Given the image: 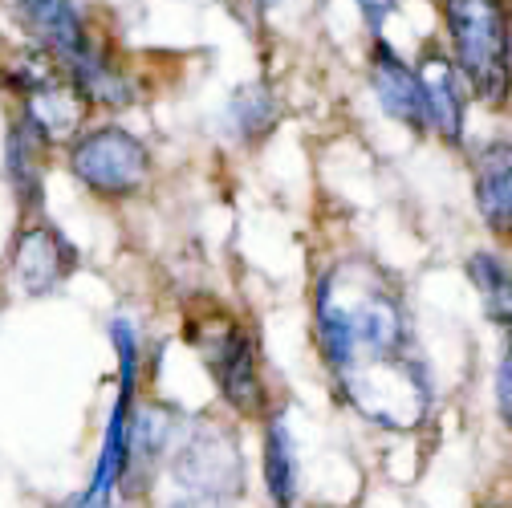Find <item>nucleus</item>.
Wrapping results in <instances>:
<instances>
[{
  "mask_svg": "<svg viewBox=\"0 0 512 508\" xmlns=\"http://www.w3.org/2000/svg\"><path fill=\"white\" fill-rule=\"evenodd\" d=\"M183 334H187L191 350H196V358L204 362V370L212 374L216 395L240 419H256L269 411L261 350H256V338L248 334V326L232 309H220V305L191 309L183 322Z\"/></svg>",
  "mask_w": 512,
  "mask_h": 508,
  "instance_id": "5",
  "label": "nucleus"
},
{
  "mask_svg": "<svg viewBox=\"0 0 512 508\" xmlns=\"http://www.w3.org/2000/svg\"><path fill=\"white\" fill-rule=\"evenodd\" d=\"M464 273L480 297V309L488 322L500 330H512V269H508V261L492 248H476L464 261Z\"/></svg>",
  "mask_w": 512,
  "mask_h": 508,
  "instance_id": "13",
  "label": "nucleus"
},
{
  "mask_svg": "<svg viewBox=\"0 0 512 508\" xmlns=\"http://www.w3.org/2000/svg\"><path fill=\"white\" fill-rule=\"evenodd\" d=\"M13 13L21 29L33 37V49H41L70 78V86L86 98V106L122 110L135 102L131 78L122 74V66L110 53L98 49L74 0H13Z\"/></svg>",
  "mask_w": 512,
  "mask_h": 508,
  "instance_id": "2",
  "label": "nucleus"
},
{
  "mask_svg": "<svg viewBox=\"0 0 512 508\" xmlns=\"http://www.w3.org/2000/svg\"><path fill=\"white\" fill-rule=\"evenodd\" d=\"M179 407H167V403H135V415H131V427H126V460H122V480H118V492L131 500L139 492L151 488L159 464H167V452L179 435Z\"/></svg>",
  "mask_w": 512,
  "mask_h": 508,
  "instance_id": "8",
  "label": "nucleus"
},
{
  "mask_svg": "<svg viewBox=\"0 0 512 508\" xmlns=\"http://www.w3.org/2000/svg\"><path fill=\"white\" fill-rule=\"evenodd\" d=\"M452 61L476 102H512V0H439Z\"/></svg>",
  "mask_w": 512,
  "mask_h": 508,
  "instance_id": "3",
  "label": "nucleus"
},
{
  "mask_svg": "<svg viewBox=\"0 0 512 508\" xmlns=\"http://www.w3.org/2000/svg\"><path fill=\"white\" fill-rule=\"evenodd\" d=\"M354 9H358V17L366 21V29L378 37L382 25H387V17L399 9V0H354Z\"/></svg>",
  "mask_w": 512,
  "mask_h": 508,
  "instance_id": "17",
  "label": "nucleus"
},
{
  "mask_svg": "<svg viewBox=\"0 0 512 508\" xmlns=\"http://www.w3.org/2000/svg\"><path fill=\"white\" fill-rule=\"evenodd\" d=\"M167 476L179 488L171 508H236L244 496V452L220 419L183 415L167 452Z\"/></svg>",
  "mask_w": 512,
  "mask_h": 508,
  "instance_id": "4",
  "label": "nucleus"
},
{
  "mask_svg": "<svg viewBox=\"0 0 512 508\" xmlns=\"http://www.w3.org/2000/svg\"><path fill=\"white\" fill-rule=\"evenodd\" d=\"M228 126L240 143H261L273 126H277V102L269 94V86L248 82L240 90H232L228 98Z\"/></svg>",
  "mask_w": 512,
  "mask_h": 508,
  "instance_id": "15",
  "label": "nucleus"
},
{
  "mask_svg": "<svg viewBox=\"0 0 512 508\" xmlns=\"http://www.w3.org/2000/svg\"><path fill=\"white\" fill-rule=\"evenodd\" d=\"M9 269H13V281H17L21 293L45 297V293H57L61 285L74 277V269H78V248H74L66 236H61L49 220H29V224L17 232Z\"/></svg>",
  "mask_w": 512,
  "mask_h": 508,
  "instance_id": "7",
  "label": "nucleus"
},
{
  "mask_svg": "<svg viewBox=\"0 0 512 508\" xmlns=\"http://www.w3.org/2000/svg\"><path fill=\"white\" fill-rule=\"evenodd\" d=\"M366 70H370V90H374L382 114H387L391 122H399V126H407V131H415V135H427L423 90H419V78H415L411 61L395 45L374 37Z\"/></svg>",
  "mask_w": 512,
  "mask_h": 508,
  "instance_id": "10",
  "label": "nucleus"
},
{
  "mask_svg": "<svg viewBox=\"0 0 512 508\" xmlns=\"http://www.w3.org/2000/svg\"><path fill=\"white\" fill-rule=\"evenodd\" d=\"M313 338L338 399L374 427L415 431L435 407L399 277L366 252H346L313 285Z\"/></svg>",
  "mask_w": 512,
  "mask_h": 508,
  "instance_id": "1",
  "label": "nucleus"
},
{
  "mask_svg": "<svg viewBox=\"0 0 512 508\" xmlns=\"http://www.w3.org/2000/svg\"><path fill=\"white\" fill-rule=\"evenodd\" d=\"M476 208L500 240H512V139L488 143L472 155Z\"/></svg>",
  "mask_w": 512,
  "mask_h": 508,
  "instance_id": "12",
  "label": "nucleus"
},
{
  "mask_svg": "<svg viewBox=\"0 0 512 508\" xmlns=\"http://www.w3.org/2000/svg\"><path fill=\"white\" fill-rule=\"evenodd\" d=\"M70 171L86 192L102 200H126L151 179V147L126 126H90L70 143Z\"/></svg>",
  "mask_w": 512,
  "mask_h": 508,
  "instance_id": "6",
  "label": "nucleus"
},
{
  "mask_svg": "<svg viewBox=\"0 0 512 508\" xmlns=\"http://www.w3.org/2000/svg\"><path fill=\"white\" fill-rule=\"evenodd\" d=\"M57 508H122V504H118V496L114 500H94V496L82 492V496H70L66 504H57Z\"/></svg>",
  "mask_w": 512,
  "mask_h": 508,
  "instance_id": "18",
  "label": "nucleus"
},
{
  "mask_svg": "<svg viewBox=\"0 0 512 508\" xmlns=\"http://www.w3.org/2000/svg\"><path fill=\"white\" fill-rule=\"evenodd\" d=\"M265 488L277 508H297L301 456H297V439H293L285 415L269 419V427H265Z\"/></svg>",
  "mask_w": 512,
  "mask_h": 508,
  "instance_id": "14",
  "label": "nucleus"
},
{
  "mask_svg": "<svg viewBox=\"0 0 512 508\" xmlns=\"http://www.w3.org/2000/svg\"><path fill=\"white\" fill-rule=\"evenodd\" d=\"M488 508H512V500H500V504H488Z\"/></svg>",
  "mask_w": 512,
  "mask_h": 508,
  "instance_id": "19",
  "label": "nucleus"
},
{
  "mask_svg": "<svg viewBox=\"0 0 512 508\" xmlns=\"http://www.w3.org/2000/svg\"><path fill=\"white\" fill-rule=\"evenodd\" d=\"M5 167H9V187L25 220H41L45 208V167H49V143L33 131V126L17 114L9 122L5 139Z\"/></svg>",
  "mask_w": 512,
  "mask_h": 508,
  "instance_id": "11",
  "label": "nucleus"
},
{
  "mask_svg": "<svg viewBox=\"0 0 512 508\" xmlns=\"http://www.w3.org/2000/svg\"><path fill=\"white\" fill-rule=\"evenodd\" d=\"M415 78L423 90V114H427V131L443 139L447 147L464 143V126H468V86L456 70L452 53H443L439 45H427L415 61Z\"/></svg>",
  "mask_w": 512,
  "mask_h": 508,
  "instance_id": "9",
  "label": "nucleus"
},
{
  "mask_svg": "<svg viewBox=\"0 0 512 508\" xmlns=\"http://www.w3.org/2000/svg\"><path fill=\"white\" fill-rule=\"evenodd\" d=\"M496 411L512 431V330H504V350L496 362Z\"/></svg>",
  "mask_w": 512,
  "mask_h": 508,
  "instance_id": "16",
  "label": "nucleus"
}]
</instances>
